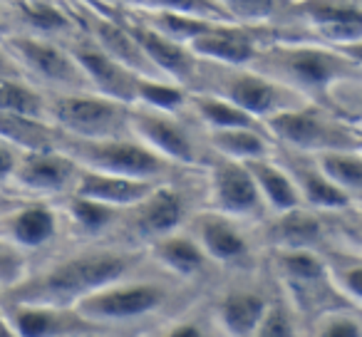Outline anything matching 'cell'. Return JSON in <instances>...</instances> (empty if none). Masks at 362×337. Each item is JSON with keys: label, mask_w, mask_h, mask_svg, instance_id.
<instances>
[{"label": "cell", "mask_w": 362, "mask_h": 337, "mask_svg": "<svg viewBox=\"0 0 362 337\" xmlns=\"http://www.w3.org/2000/svg\"><path fill=\"white\" fill-rule=\"evenodd\" d=\"M296 16L320 45L345 47L362 40V6L355 0H305Z\"/></svg>", "instance_id": "9a60e30c"}, {"label": "cell", "mask_w": 362, "mask_h": 337, "mask_svg": "<svg viewBox=\"0 0 362 337\" xmlns=\"http://www.w3.org/2000/svg\"><path fill=\"white\" fill-rule=\"evenodd\" d=\"M271 295L263 285H231L209 305L221 337H253L268 310Z\"/></svg>", "instance_id": "ac0fdd59"}, {"label": "cell", "mask_w": 362, "mask_h": 337, "mask_svg": "<svg viewBox=\"0 0 362 337\" xmlns=\"http://www.w3.org/2000/svg\"><path fill=\"white\" fill-rule=\"evenodd\" d=\"M322 256H325L327 273L340 297L352 310H362V256L332 246H327Z\"/></svg>", "instance_id": "1f68e13d"}, {"label": "cell", "mask_w": 362, "mask_h": 337, "mask_svg": "<svg viewBox=\"0 0 362 337\" xmlns=\"http://www.w3.org/2000/svg\"><path fill=\"white\" fill-rule=\"evenodd\" d=\"M25 276H28L25 253L18 251L16 246H11L8 241L0 238V288L8 292L21 280H25Z\"/></svg>", "instance_id": "ee69618b"}, {"label": "cell", "mask_w": 362, "mask_h": 337, "mask_svg": "<svg viewBox=\"0 0 362 337\" xmlns=\"http://www.w3.org/2000/svg\"><path fill=\"white\" fill-rule=\"evenodd\" d=\"M3 322L13 337H70L82 335V332L105 330V327L82 317L75 307L21 305V302H6Z\"/></svg>", "instance_id": "5bb4252c"}, {"label": "cell", "mask_w": 362, "mask_h": 337, "mask_svg": "<svg viewBox=\"0 0 362 337\" xmlns=\"http://www.w3.org/2000/svg\"><path fill=\"white\" fill-rule=\"evenodd\" d=\"M92 42L102 47L112 60H117L129 72H134L136 77H159L151 62L146 60V55L141 52V47L132 37V32L127 30V25L97 18V20H92Z\"/></svg>", "instance_id": "4316f807"}, {"label": "cell", "mask_w": 362, "mask_h": 337, "mask_svg": "<svg viewBox=\"0 0 362 337\" xmlns=\"http://www.w3.org/2000/svg\"><path fill=\"white\" fill-rule=\"evenodd\" d=\"M253 337H300V317L291 307V302L276 290L268 302V310L263 320L258 322Z\"/></svg>", "instance_id": "8d00e7d4"}, {"label": "cell", "mask_w": 362, "mask_h": 337, "mask_svg": "<svg viewBox=\"0 0 362 337\" xmlns=\"http://www.w3.org/2000/svg\"><path fill=\"white\" fill-rule=\"evenodd\" d=\"M70 337H112V332L100 330V332H82V335H70Z\"/></svg>", "instance_id": "c3c4849f"}, {"label": "cell", "mask_w": 362, "mask_h": 337, "mask_svg": "<svg viewBox=\"0 0 362 337\" xmlns=\"http://www.w3.org/2000/svg\"><path fill=\"white\" fill-rule=\"evenodd\" d=\"M271 271L278 280V290L291 302L298 317L308 315L317 320L330 310L350 307L332 285L322 251H310V248L271 251Z\"/></svg>", "instance_id": "5b68a950"}, {"label": "cell", "mask_w": 362, "mask_h": 337, "mask_svg": "<svg viewBox=\"0 0 362 337\" xmlns=\"http://www.w3.org/2000/svg\"><path fill=\"white\" fill-rule=\"evenodd\" d=\"M246 166H248V172H251L253 182H256L268 216H273V213H286V211H293V208L303 206V199H300V194H298L296 182H293L291 174L286 172V166H283L281 161H276V156L248 161Z\"/></svg>", "instance_id": "484cf974"}, {"label": "cell", "mask_w": 362, "mask_h": 337, "mask_svg": "<svg viewBox=\"0 0 362 337\" xmlns=\"http://www.w3.org/2000/svg\"><path fill=\"white\" fill-rule=\"evenodd\" d=\"M187 292V283H179L166 273L146 266L102 290L92 292L75 310L95 325L105 330H119V327H139L149 320L171 317L184 310L181 297Z\"/></svg>", "instance_id": "7a4b0ae2"}, {"label": "cell", "mask_w": 362, "mask_h": 337, "mask_svg": "<svg viewBox=\"0 0 362 337\" xmlns=\"http://www.w3.org/2000/svg\"><path fill=\"white\" fill-rule=\"evenodd\" d=\"M325 107L335 112L337 117H342L345 122H350V124L362 126V77L337 85L327 95Z\"/></svg>", "instance_id": "b9f144b4"}, {"label": "cell", "mask_w": 362, "mask_h": 337, "mask_svg": "<svg viewBox=\"0 0 362 337\" xmlns=\"http://www.w3.org/2000/svg\"><path fill=\"white\" fill-rule=\"evenodd\" d=\"M21 149H16L13 144L0 139V187L8 182H13V174L18 169V161H21Z\"/></svg>", "instance_id": "f6af8a7d"}, {"label": "cell", "mask_w": 362, "mask_h": 337, "mask_svg": "<svg viewBox=\"0 0 362 337\" xmlns=\"http://www.w3.org/2000/svg\"><path fill=\"white\" fill-rule=\"evenodd\" d=\"M251 67L313 105H325L327 95L337 85L362 77V67L355 65L345 52L305 40L266 42Z\"/></svg>", "instance_id": "3957f363"}, {"label": "cell", "mask_w": 362, "mask_h": 337, "mask_svg": "<svg viewBox=\"0 0 362 337\" xmlns=\"http://www.w3.org/2000/svg\"><path fill=\"white\" fill-rule=\"evenodd\" d=\"M327 221V238H335V246L342 251H350L362 256V211H347L325 216Z\"/></svg>", "instance_id": "ab89813d"}, {"label": "cell", "mask_w": 362, "mask_h": 337, "mask_svg": "<svg viewBox=\"0 0 362 337\" xmlns=\"http://www.w3.org/2000/svg\"><path fill=\"white\" fill-rule=\"evenodd\" d=\"M189 92H209L221 97L263 124L271 117L308 105V100H303L300 95L256 72L253 67H226L204 60Z\"/></svg>", "instance_id": "277c9868"}, {"label": "cell", "mask_w": 362, "mask_h": 337, "mask_svg": "<svg viewBox=\"0 0 362 337\" xmlns=\"http://www.w3.org/2000/svg\"><path fill=\"white\" fill-rule=\"evenodd\" d=\"M0 112L25 117V119L50 122L47 119V95L25 77L0 75Z\"/></svg>", "instance_id": "4dcf8cb0"}, {"label": "cell", "mask_w": 362, "mask_h": 337, "mask_svg": "<svg viewBox=\"0 0 362 337\" xmlns=\"http://www.w3.org/2000/svg\"><path fill=\"white\" fill-rule=\"evenodd\" d=\"M129 110L97 92H57L47 95V119L70 139H117L129 136Z\"/></svg>", "instance_id": "ba28073f"}, {"label": "cell", "mask_w": 362, "mask_h": 337, "mask_svg": "<svg viewBox=\"0 0 362 337\" xmlns=\"http://www.w3.org/2000/svg\"><path fill=\"white\" fill-rule=\"evenodd\" d=\"M258 231V241L268 246V251H283V248H310V251H325L327 248V221L322 213L300 206L286 213L266 216Z\"/></svg>", "instance_id": "e0dca14e"}, {"label": "cell", "mask_w": 362, "mask_h": 337, "mask_svg": "<svg viewBox=\"0 0 362 337\" xmlns=\"http://www.w3.org/2000/svg\"><path fill=\"white\" fill-rule=\"evenodd\" d=\"M127 30L132 32V37L136 40V45L141 47V52L146 55V60L151 62V67L161 80L176 82V85L192 90L202 60L187 45H179V42L159 35L156 30L141 25V23H127Z\"/></svg>", "instance_id": "44dd1931"}, {"label": "cell", "mask_w": 362, "mask_h": 337, "mask_svg": "<svg viewBox=\"0 0 362 337\" xmlns=\"http://www.w3.org/2000/svg\"><path fill=\"white\" fill-rule=\"evenodd\" d=\"M159 184L164 182H139V179L112 177V174L82 169L72 194L82 199H90V201L105 203V206L119 208V211H129L139 201H144Z\"/></svg>", "instance_id": "d4e9b609"}, {"label": "cell", "mask_w": 362, "mask_h": 337, "mask_svg": "<svg viewBox=\"0 0 362 337\" xmlns=\"http://www.w3.org/2000/svg\"><path fill=\"white\" fill-rule=\"evenodd\" d=\"M266 42L258 37L256 28L236 25V23H218L206 35L197 37L189 50L204 62L226 67H251L258 50Z\"/></svg>", "instance_id": "7402d4cb"}, {"label": "cell", "mask_w": 362, "mask_h": 337, "mask_svg": "<svg viewBox=\"0 0 362 337\" xmlns=\"http://www.w3.org/2000/svg\"><path fill=\"white\" fill-rule=\"evenodd\" d=\"M149 266L144 248L124 243L90 246L50 263L35 276H25L16 288L6 292L8 302L21 305H57L75 307L92 292L132 276Z\"/></svg>", "instance_id": "6da1fadb"}, {"label": "cell", "mask_w": 362, "mask_h": 337, "mask_svg": "<svg viewBox=\"0 0 362 337\" xmlns=\"http://www.w3.org/2000/svg\"><path fill=\"white\" fill-rule=\"evenodd\" d=\"M60 233V213L47 203H25L16 211L0 216V238L18 251L47 248Z\"/></svg>", "instance_id": "cb8c5ba5"}, {"label": "cell", "mask_w": 362, "mask_h": 337, "mask_svg": "<svg viewBox=\"0 0 362 337\" xmlns=\"http://www.w3.org/2000/svg\"><path fill=\"white\" fill-rule=\"evenodd\" d=\"M291 3H293V6H298V3H305V0H291Z\"/></svg>", "instance_id": "f907efd6"}, {"label": "cell", "mask_w": 362, "mask_h": 337, "mask_svg": "<svg viewBox=\"0 0 362 337\" xmlns=\"http://www.w3.org/2000/svg\"><path fill=\"white\" fill-rule=\"evenodd\" d=\"M187 231L197 238V243L204 248L209 261L216 268L226 271H251L253 256H256L258 238L248 228V223L228 218L211 208L194 211L187 223Z\"/></svg>", "instance_id": "30bf717a"}, {"label": "cell", "mask_w": 362, "mask_h": 337, "mask_svg": "<svg viewBox=\"0 0 362 337\" xmlns=\"http://www.w3.org/2000/svg\"><path fill=\"white\" fill-rule=\"evenodd\" d=\"M266 131L276 146L286 151L317 156L325 151H357V126L337 117L325 105H308L288 110L266 122Z\"/></svg>", "instance_id": "8992f818"}, {"label": "cell", "mask_w": 362, "mask_h": 337, "mask_svg": "<svg viewBox=\"0 0 362 337\" xmlns=\"http://www.w3.org/2000/svg\"><path fill=\"white\" fill-rule=\"evenodd\" d=\"M21 13L28 20V25L35 28L37 32H62L70 28V18L60 8L42 3V0H25V3H21Z\"/></svg>", "instance_id": "7bdbcfd3"}, {"label": "cell", "mask_w": 362, "mask_h": 337, "mask_svg": "<svg viewBox=\"0 0 362 337\" xmlns=\"http://www.w3.org/2000/svg\"><path fill=\"white\" fill-rule=\"evenodd\" d=\"M141 6L146 11L176 13V16L202 18V20L214 23H231L216 0H141Z\"/></svg>", "instance_id": "f35d334b"}, {"label": "cell", "mask_w": 362, "mask_h": 337, "mask_svg": "<svg viewBox=\"0 0 362 337\" xmlns=\"http://www.w3.org/2000/svg\"><path fill=\"white\" fill-rule=\"evenodd\" d=\"M204 136L211 154L241 164L276 156V141L268 136L266 129H218L204 131Z\"/></svg>", "instance_id": "83f0119b"}, {"label": "cell", "mask_w": 362, "mask_h": 337, "mask_svg": "<svg viewBox=\"0 0 362 337\" xmlns=\"http://www.w3.org/2000/svg\"><path fill=\"white\" fill-rule=\"evenodd\" d=\"M357 151L362 154V126H357Z\"/></svg>", "instance_id": "681fc988"}, {"label": "cell", "mask_w": 362, "mask_h": 337, "mask_svg": "<svg viewBox=\"0 0 362 337\" xmlns=\"http://www.w3.org/2000/svg\"><path fill=\"white\" fill-rule=\"evenodd\" d=\"M67 156L77 161L82 169L112 177L139 179V182H171L176 166L161 159L159 154L141 144L134 136H117V139H70L60 134V144Z\"/></svg>", "instance_id": "52a82bcc"}, {"label": "cell", "mask_w": 362, "mask_h": 337, "mask_svg": "<svg viewBox=\"0 0 362 337\" xmlns=\"http://www.w3.org/2000/svg\"><path fill=\"white\" fill-rule=\"evenodd\" d=\"M189 218H192L189 199L171 182H164L144 201L124 211V218L117 231L127 233L132 248H146L149 243L159 241L169 233L187 228Z\"/></svg>", "instance_id": "8fae6325"}, {"label": "cell", "mask_w": 362, "mask_h": 337, "mask_svg": "<svg viewBox=\"0 0 362 337\" xmlns=\"http://www.w3.org/2000/svg\"><path fill=\"white\" fill-rule=\"evenodd\" d=\"M144 251L156 271L166 273L179 283H187V285L199 283L211 268H216L187 228L149 243Z\"/></svg>", "instance_id": "ffe728a7"}, {"label": "cell", "mask_w": 362, "mask_h": 337, "mask_svg": "<svg viewBox=\"0 0 362 337\" xmlns=\"http://www.w3.org/2000/svg\"><path fill=\"white\" fill-rule=\"evenodd\" d=\"M67 50L72 52L75 62L80 65L82 75H85L92 92H97L102 97H110L115 102H122V105H134L136 82H139V77L134 72H129L124 65L112 60L92 40H80L67 47Z\"/></svg>", "instance_id": "d6986e66"}, {"label": "cell", "mask_w": 362, "mask_h": 337, "mask_svg": "<svg viewBox=\"0 0 362 337\" xmlns=\"http://www.w3.org/2000/svg\"><path fill=\"white\" fill-rule=\"evenodd\" d=\"M340 52H345L355 65L362 67V40L360 42H352V45H345V47H337Z\"/></svg>", "instance_id": "7dc6e473"}, {"label": "cell", "mask_w": 362, "mask_h": 337, "mask_svg": "<svg viewBox=\"0 0 362 337\" xmlns=\"http://www.w3.org/2000/svg\"><path fill=\"white\" fill-rule=\"evenodd\" d=\"M141 25L151 28L159 35L169 37V40L179 42V45H192L197 37L206 35L214 25V20H202V18H189V16H176V13H161V11H144L141 13Z\"/></svg>", "instance_id": "e575fe53"}, {"label": "cell", "mask_w": 362, "mask_h": 337, "mask_svg": "<svg viewBox=\"0 0 362 337\" xmlns=\"http://www.w3.org/2000/svg\"><path fill=\"white\" fill-rule=\"evenodd\" d=\"M0 75H6V77H25L21 72V67H18V62L11 57V52L6 50L3 40H0Z\"/></svg>", "instance_id": "bcb514c9"}, {"label": "cell", "mask_w": 362, "mask_h": 337, "mask_svg": "<svg viewBox=\"0 0 362 337\" xmlns=\"http://www.w3.org/2000/svg\"><path fill=\"white\" fill-rule=\"evenodd\" d=\"M0 18H3V11H0Z\"/></svg>", "instance_id": "f5cc1de1"}, {"label": "cell", "mask_w": 362, "mask_h": 337, "mask_svg": "<svg viewBox=\"0 0 362 337\" xmlns=\"http://www.w3.org/2000/svg\"><path fill=\"white\" fill-rule=\"evenodd\" d=\"M134 105L166 112V114H181L189 107V90L159 77H139Z\"/></svg>", "instance_id": "836d02e7"}, {"label": "cell", "mask_w": 362, "mask_h": 337, "mask_svg": "<svg viewBox=\"0 0 362 337\" xmlns=\"http://www.w3.org/2000/svg\"><path fill=\"white\" fill-rule=\"evenodd\" d=\"M129 134L174 166L202 164L199 141L187 126V122L181 119V114H166V112L132 105Z\"/></svg>", "instance_id": "4fadbf2b"}, {"label": "cell", "mask_w": 362, "mask_h": 337, "mask_svg": "<svg viewBox=\"0 0 362 337\" xmlns=\"http://www.w3.org/2000/svg\"><path fill=\"white\" fill-rule=\"evenodd\" d=\"M23 75L57 92H92L72 52L45 35H11L3 40Z\"/></svg>", "instance_id": "9c48e42d"}, {"label": "cell", "mask_w": 362, "mask_h": 337, "mask_svg": "<svg viewBox=\"0 0 362 337\" xmlns=\"http://www.w3.org/2000/svg\"><path fill=\"white\" fill-rule=\"evenodd\" d=\"M189 112L197 117V122L204 126V131L218 129H266V124L253 119L236 105L221 100L209 92H189Z\"/></svg>", "instance_id": "f1b7e54d"}, {"label": "cell", "mask_w": 362, "mask_h": 337, "mask_svg": "<svg viewBox=\"0 0 362 337\" xmlns=\"http://www.w3.org/2000/svg\"><path fill=\"white\" fill-rule=\"evenodd\" d=\"M355 3H360V6H362V0H355Z\"/></svg>", "instance_id": "816d5d0a"}, {"label": "cell", "mask_w": 362, "mask_h": 337, "mask_svg": "<svg viewBox=\"0 0 362 337\" xmlns=\"http://www.w3.org/2000/svg\"><path fill=\"white\" fill-rule=\"evenodd\" d=\"M65 213L72 226H75V231L85 238H102L110 236V233H117L122 218H124V211H119V208L75 196V194L67 196Z\"/></svg>", "instance_id": "f546056e"}, {"label": "cell", "mask_w": 362, "mask_h": 337, "mask_svg": "<svg viewBox=\"0 0 362 337\" xmlns=\"http://www.w3.org/2000/svg\"><path fill=\"white\" fill-rule=\"evenodd\" d=\"M82 166L62 149L23 151L13 184L40 196H70Z\"/></svg>", "instance_id": "2e32d148"}, {"label": "cell", "mask_w": 362, "mask_h": 337, "mask_svg": "<svg viewBox=\"0 0 362 337\" xmlns=\"http://www.w3.org/2000/svg\"><path fill=\"white\" fill-rule=\"evenodd\" d=\"M144 337H221L211 312L199 307H184L176 315L156 322Z\"/></svg>", "instance_id": "d590c367"}, {"label": "cell", "mask_w": 362, "mask_h": 337, "mask_svg": "<svg viewBox=\"0 0 362 337\" xmlns=\"http://www.w3.org/2000/svg\"><path fill=\"white\" fill-rule=\"evenodd\" d=\"M313 337H362V317L352 307L330 310L313 320Z\"/></svg>", "instance_id": "60d3db41"}, {"label": "cell", "mask_w": 362, "mask_h": 337, "mask_svg": "<svg viewBox=\"0 0 362 337\" xmlns=\"http://www.w3.org/2000/svg\"><path fill=\"white\" fill-rule=\"evenodd\" d=\"M206 194L211 211L243 221L248 226L261 223L268 216L256 182H253L248 166L241 161L211 154L206 174Z\"/></svg>", "instance_id": "7c38bea8"}, {"label": "cell", "mask_w": 362, "mask_h": 337, "mask_svg": "<svg viewBox=\"0 0 362 337\" xmlns=\"http://www.w3.org/2000/svg\"><path fill=\"white\" fill-rule=\"evenodd\" d=\"M320 172L335 184L340 191L355 201L362 199V154L360 151H325L313 156Z\"/></svg>", "instance_id": "d6a6232c"}, {"label": "cell", "mask_w": 362, "mask_h": 337, "mask_svg": "<svg viewBox=\"0 0 362 337\" xmlns=\"http://www.w3.org/2000/svg\"><path fill=\"white\" fill-rule=\"evenodd\" d=\"M228 16V20L236 25H261L286 11L288 0H216Z\"/></svg>", "instance_id": "74e56055"}, {"label": "cell", "mask_w": 362, "mask_h": 337, "mask_svg": "<svg viewBox=\"0 0 362 337\" xmlns=\"http://www.w3.org/2000/svg\"><path fill=\"white\" fill-rule=\"evenodd\" d=\"M286 166V172L296 182L298 194L303 199V206L310 208L322 216H332V213H342L352 208V199L345 191L335 187L325 174L320 172V166L315 164L313 156L296 154V151H286L281 161Z\"/></svg>", "instance_id": "603a6c76"}]
</instances>
